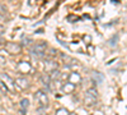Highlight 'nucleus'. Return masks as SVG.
<instances>
[{
  "label": "nucleus",
  "mask_w": 127,
  "mask_h": 115,
  "mask_svg": "<svg viewBox=\"0 0 127 115\" xmlns=\"http://www.w3.org/2000/svg\"><path fill=\"white\" fill-rule=\"evenodd\" d=\"M4 33H5V27L3 24H0V37H3Z\"/></svg>",
  "instance_id": "2eb2a0df"
},
{
  "label": "nucleus",
  "mask_w": 127,
  "mask_h": 115,
  "mask_svg": "<svg viewBox=\"0 0 127 115\" xmlns=\"http://www.w3.org/2000/svg\"><path fill=\"white\" fill-rule=\"evenodd\" d=\"M18 70L22 73V74H29V73L33 72V69H32V64L29 61H26V60L18 63Z\"/></svg>",
  "instance_id": "0eeeda50"
},
{
  "label": "nucleus",
  "mask_w": 127,
  "mask_h": 115,
  "mask_svg": "<svg viewBox=\"0 0 127 115\" xmlns=\"http://www.w3.org/2000/svg\"><path fill=\"white\" fill-rule=\"evenodd\" d=\"M41 82L43 83V85H45L47 88H50V90H51V87H52V81H51V78H50V76H48V74L42 76V77H41Z\"/></svg>",
  "instance_id": "9b49d317"
},
{
  "label": "nucleus",
  "mask_w": 127,
  "mask_h": 115,
  "mask_svg": "<svg viewBox=\"0 0 127 115\" xmlns=\"http://www.w3.org/2000/svg\"><path fill=\"white\" fill-rule=\"evenodd\" d=\"M28 108H29V100L28 99H22L20 100V109L27 110Z\"/></svg>",
  "instance_id": "ddd939ff"
},
{
  "label": "nucleus",
  "mask_w": 127,
  "mask_h": 115,
  "mask_svg": "<svg viewBox=\"0 0 127 115\" xmlns=\"http://www.w3.org/2000/svg\"><path fill=\"white\" fill-rule=\"evenodd\" d=\"M0 81L5 85V87L8 88L9 92H15L14 79H12V77H10L9 74H6V73H1V74H0Z\"/></svg>",
  "instance_id": "7ed1b4c3"
},
{
  "label": "nucleus",
  "mask_w": 127,
  "mask_h": 115,
  "mask_svg": "<svg viewBox=\"0 0 127 115\" xmlns=\"http://www.w3.org/2000/svg\"><path fill=\"white\" fill-rule=\"evenodd\" d=\"M29 85H31L29 79H28L27 77H24V76L18 77V78L14 79V86H15V88H18V90H20V91L27 90V88L29 87Z\"/></svg>",
  "instance_id": "39448f33"
},
{
  "label": "nucleus",
  "mask_w": 127,
  "mask_h": 115,
  "mask_svg": "<svg viewBox=\"0 0 127 115\" xmlns=\"http://www.w3.org/2000/svg\"><path fill=\"white\" fill-rule=\"evenodd\" d=\"M97 100H98V91L94 87L89 88L85 92V96H84V102H85V105L87 106H93V105L97 104Z\"/></svg>",
  "instance_id": "f03ea898"
},
{
  "label": "nucleus",
  "mask_w": 127,
  "mask_h": 115,
  "mask_svg": "<svg viewBox=\"0 0 127 115\" xmlns=\"http://www.w3.org/2000/svg\"><path fill=\"white\" fill-rule=\"evenodd\" d=\"M60 91L64 93V95H71V93L75 91V86L70 82H64L61 87H60Z\"/></svg>",
  "instance_id": "9d476101"
},
{
  "label": "nucleus",
  "mask_w": 127,
  "mask_h": 115,
  "mask_svg": "<svg viewBox=\"0 0 127 115\" xmlns=\"http://www.w3.org/2000/svg\"><path fill=\"white\" fill-rule=\"evenodd\" d=\"M67 82L72 83L74 86H76V85H80L83 82V78L78 72H71L70 74H67Z\"/></svg>",
  "instance_id": "1a4fd4ad"
},
{
  "label": "nucleus",
  "mask_w": 127,
  "mask_h": 115,
  "mask_svg": "<svg viewBox=\"0 0 127 115\" xmlns=\"http://www.w3.org/2000/svg\"><path fill=\"white\" fill-rule=\"evenodd\" d=\"M43 65L47 73H51L52 70L59 69V63L55 61L54 59H43Z\"/></svg>",
  "instance_id": "6e6552de"
},
{
  "label": "nucleus",
  "mask_w": 127,
  "mask_h": 115,
  "mask_svg": "<svg viewBox=\"0 0 127 115\" xmlns=\"http://www.w3.org/2000/svg\"><path fill=\"white\" fill-rule=\"evenodd\" d=\"M6 13H8V10H6L5 5H3V4H0V15H5Z\"/></svg>",
  "instance_id": "4468645a"
},
{
  "label": "nucleus",
  "mask_w": 127,
  "mask_h": 115,
  "mask_svg": "<svg viewBox=\"0 0 127 115\" xmlns=\"http://www.w3.org/2000/svg\"><path fill=\"white\" fill-rule=\"evenodd\" d=\"M55 115H70V111L65 108H59L55 113Z\"/></svg>",
  "instance_id": "f8f14e48"
},
{
  "label": "nucleus",
  "mask_w": 127,
  "mask_h": 115,
  "mask_svg": "<svg viewBox=\"0 0 127 115\" xmlns=\"http://www.w3.org/2000/svg\"><path fill=\"white\" fill-rule=\"evenodd\" d=\"M34 99H36V101L38 102L39 106H42V108H47V106H48V96L46 95L45 91H42V90L37 91V92L34 93Z\"/></svg>",
  "instance_id": "20e7f679"
},
{
  "label": "nucleus",
  "mask_w": 127,
  "mask_h": 115,
  "mask_svg": "<svg viewBox=\"0 0 127 115\" xmlns=\"http://www.w3.org/2000/svg\"><path fill=\"white\" fill-rule=\"evenodd\" d=\"M46 42H42V44H36L33 46H31L29 47V53L31 55H33L34 58L37 59H45V54H46Z\"/></svg>",
  "instance_id": "f257e3e1"
},
{
  "label": "nucleus",
  "mask_w": 127,
  "mask_h": 115,
  "mask_svg": "<svg viewBox=\"0 0 127 115\" xmlns=\"http://www.w3.org/2000/svg\"><path fill=\"white\" fill-rule=\"evenodd\" d=\"M5 49L10 55H18L22 51V45L15 44V42H8V44H5Z\"/></svg>",
  "instance_id": "423d86ee"
}]
</instances>
